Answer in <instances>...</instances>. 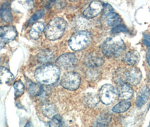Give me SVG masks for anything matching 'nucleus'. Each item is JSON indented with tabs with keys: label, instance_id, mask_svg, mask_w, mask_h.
Masks as SVG:
<instances>
[{
	"label": "nucleus",
	"instance_id": "23",
	"mask_svg": "<svg viewBox=\"0 0 150 127\" xmlns=\"http://www.w3.org/2000/svg\"><path fill=\"white\" fill-rule=\"evenodd\" d=\"M52 53L48 50H43L38 54V60L41 63H48L53 60Z\"/></svg>",
	"mask_w": 150,
	"mask_h": 127
},
{
	"label": "nucleus",
	"instance_id": "30",
	"mask_svg": "<svg viewBox=\"0 0 150 127\" xmlns=\"http://www.w3.org/2000/svg\"><path fill=\"white\" fill-rule=\"evenodd\" d=\"M7 42L3 38L0 36V50L3 49L4 46L6 45Z\"/></svg>",
	"mask_w": 150,
	"mask_h": 127
},
{
	"label": "nucleus",
	"instance_id": "11",
	"mask_svg": "<svg viewBox=\"0 0 150 127\" xmlns=\"http://www.w3.org/2000/svg\"><path fill=\"white\" fill-rule=\"evenodd\" d=\"M0 36L7 43L11 41L17 36V31L15 27L6 26L0 27Z\"/></svg>",
	"mask_w": 150,
	"mask_h": 127
},
{
	"label": "nucleus",
	"instance_id": "32",
	"mask_svg": "<svg viewBox=\"0 0 150 127\" xmlns=\"http://www.w3.org/2000/svg\"><path fill=\"white\" fill-rule=\"evenodd\" d=\"M69 1H72V2H74V1H78V0H68Z\"/></svg>",
	"mask_w": 150,
	"mask_h": 127
},
{
	"label": "nucleus",
	"instance_id": "10",
	"mask_svg": "<svg viewBox=\"0 0 150 127\" xmlns=\"http://www.w3.org/2000/svg\"><path fill=\"white\" fill-rule=\"evenodd\" d=\"M103 5L102 2L98 0H94L90 3L88 8L83 11V15L88 18L97 16L103 10Z\"/></svg>",
	"mask_w": 150,
	"mask_h": 127
},
{
	"label": "nucleus",
	"instance_id": "19",
	"mask_svg": "<svg viewBox=\"0 0 150 127\" xmlns=\"http://www.w3.org/2000/svg\"><path fill=\"white\" fill-rule=\"evenodd\" d=\"M99 100V96L93 93L87 94L84 98L85 104L90 107H94L96 106Z\"/></svg>",
	"mask_w": 150,
	"mask_h": 127
},
{
	"label": "nucleus",
	"instance_id": "24",
	"mask_svg": "<svg viewBox=\"0 0 150 127\" xmlns=\"http://www.w3.org/2000/svg\"><path fill=\"white\" fill-rule=\"evenodd\" d=\"M56 112L55 107L50 104L45 105L42 107V112L45 116L47 118L53 116Z\"/></svg>",
	"mask_w": 150,
	"mask_h": 127
},
{
	"label": "nucleus",
	"instance_id": "22",
	"mask_svg": "<svg viewBox=\"0 0 150 127\" xmlns=\"http://www.w3.org/2000/svg\"><path fill=\"white\" fill-rule=\"evenodd\" d=\"M28 91L31 95L33 96H38L41 94L43 92V88L39 84L31 82L28 87Z\"/></svg>",
	"mask_w": 150,
	"mask_h": 127
},
{
	"label": "nucleus",
	"instance_id": "5",
	"mask_svg": "<svg viewBox=\"0 0 150 127\" xmlns=\"http://www.w3.org/2000/svg\"><path fill=\"white\" fill-rule=\"evenodd\" d=\"M60 84L62 86L69 90L77 89L81 84V77L75 72H69L63 76Z\"/></svg>",
	"mask_w": 150,
	"mask_h": 127
},
{
	"label": "nucleus",
	"instance_id": "17",
	"mask_svg": "<svg viewBox=\"0 0 150 127\" xmlns=\"http://www.w3.org/2000/svg\"><path fill=\"white\" fill-rule=\"evenodd\" d=\"M104 63L103 59L96 55H90L85 59V64L88 67H96L100 66Z\"/></svg>",
	"mask_w": 150,
	"mask_h": 127
},
{
	"label": "nucleus",
	"instance_id": "16",
	"mask_svg": "<svg viewBox=\"0 0 150 127\" xmlns=\"http://www.w3.org/2000/svg\"><path fill=\"white\" fill-rule=\"evenodd\" d=\"M45 29V26L43 23H35L32 26L30 32V38L34 40H37L39 37L41 33Z\"/></svg>",
	"mask_w": 150,
	"mask_h": 127
},
{
	"label": "nucleus",
	"instance_id": "29",
	"mask_svg": "<svg viewBox=\"0 0 150 127\" xmlns=\"http://www.w3.org/2000/svg\"><path fill=\"white\" fill-rule=\"evenodd\" d=\"M143 44L150 49V36L147 34L143 35Z\"/></svg>",
	"mask_w": 150,
	"mask_h": 127
},
{
	"label": "nucleus",
	"instance_id": "27",
	"mask_svg": "<svg viewBox=\"0 0 150 127\" xmlns=\"http://www.w3.org/2000/svg\"><path fill=\"white\" fill-rule=\"evenodd\" d=\"M45 13V11L44 10H41L36 11L33 15L30 18V20L28 22V24H30L37 21L39 19L41 18Z\"/></svg>",
	"mask_w": 150,
	"mask_h": 127
},
{
	"label": "nucleus",
	"instance_id": "21",
	"mask_svg": "<svg viewBox=\"0 0 150 127\" xmlns=\"http://www.w3.org/2000/svg\"><path fill=\"white\" fill-rule=\"evenodd\" d=\"M131 104L128 101H123L115 105L112 109L113 112L122 113L125 112L130 107Z\"/></svg>",
	"mask_w": 150,
	"mask_h": 127
},
{
	"label": "nucleus",
	"instance_id": "33",
	"mask_svg": "<svg viewBox=\"0 0 150 127\" xmlns=\"http://www.w3.org/2000/svg\"><path fill=\"white\" fill-rule=\"evenodd\" d=\"M50 1L51 2H55L57 0H50Z\"/></svg>",
	"mask_w": 150,
	"mask_h": 127
},
{
	"label": "nucleus",
	"instance_id": "4",
	"mask_svg": "<svg viewBox=\"0 0 150 127\" xmlns=\"http://www.w3.org/2000/svg\"><path fill=\"white\" fill-rule=\"evenodd\" d=\"M91 41V36L89 32L83 31L74 34L68 41L70 48L74 51H80L86 48Z\"/></svg>",
	"mask_w": 150,
	"mask_h": 127
},
{
	"label": "nucleus",
	"instance_id": "8",
	"mask_svg": "<svg viewBox=\"0 0 150 127\" xmlns=\"http://www.w3.org/2000/svg\"><path fill=\"white\" fill-rule=\"evenodd\" d=\"M58 67L63 69H69L74 67L77 63V60L75 54L67 53L62 55L56 61Z\"/></svg>",
	"mask_w": 150,
	"mask_h": 127
},
{
	"label": "nucleus",
	"instance_id": "25",
	"mask_svg": "<svg viewBox=\"0 0 150 127\" xmlns=\"http://www.w3.org/2000/svg\"><path fill=\"white\" fill-rule=\"evenodd\" d=\"M50 127H62L63 126V120L59 115H54L49 122Z\"/></svg>",
	"mask_w": 150,
	"mask_h": 127
},
{
	"label": "nucleus",
	"instance_id": "1",
	"mask_svg": "<svg viewBox=\"0 0 150 127\" xmlns=\"http://www.w3.org/2000/svg\"><path fill=\"white\" fill-rule=\"evenodd\" d=\"M60 75V69L58 66L54 65H46L36 70L35 78L40 84L49 85L57 82Z\"/></svg>",
	"mask_w": 150,
	"mask_h": 127
},
{
	"label": "nucleus",
	"instance_id": "13",
	"mask_svg": "<svg viewBox=\"0 0 150 127\" xmlns=\"http://www.w3.org/2000/svg\"><path fill=\"white\" fill-rule=\"evenodd\" d=\"M14 79V76L6 68L0 67V84H10Z\"/></svg>",
	"mask_w": 150,
	"mask_h": 127
},
{
	"label": "nucleus",
	"instance_id": "26",
	"mask_svg": "<svg viewBox=\"0 0 150 127\" xmlns=\"http://www.w3.org/2000/svg\"><path fill=\"white\" fill-rule=\"evenodd\" d=\"M14 88L15 89V95L16 97H19L21 96L24 90V85L22 82L18 81L16 82L14 84Z\"/></svg>",
	"mask_w": 150,
	"mask_h": 127
},
{
	"label": "nucleus",
	"instance_id": "7",
	"mask_svg": "<svg viewBox=\"0 0 150 127\" xmlns=\"http://www.w3.org/2000/svg\"><path fill=\"white\" fill-rule=\"evenodd\" d=\"M123 76L124 82L133 86L139 84L142 77L141 70L136 67L129 68L124 73Z\"/></svg>",
	"mask_w": 150,
	"mask_h": 127
},
{
	"label": "nucleus",
	"instance_id": "18",
	"mask_svg": "<svg viewBox=\"0 0 150 127\" xmlns=\"http://www.w3.org/2000/svg\"><path fill=\"white\" fill-rule=\"evenodd\" d=\"M139 59V54L135 50H133L129 52L125 55L124 61L129 65H134L138 62Z\"/></svg>",
	"mask_w": 150,
	"mask_h": 127
},
{
	"label": "nucleus",
	"instance_id": "15",
	"mask_svg": "<svg viewBox=\"0 0 150 127\" xmlns=\"http://www.w3.org/2000/svg\"><path fill=\"white\" fill-rule=\"evenodd\" d=\"M107 17V24L109 27H115L119 25L122 21L120 15L111 11L106 15Z\"/></svg>",
	"mask_w": 150,
	"mask_h": 127
},
{
	"label": "nucleus",
	"instance_id": "9",
	"mask_svg": "<svg viewBox=\"0 0 150 127\" xmlns=\"http://www.w3.org/2000/svg\"><path fill=\"white\" fill-rule=\"evenodd\" d=\"M118 96L124 100L129 99L133 96V90L127 82L119 79L116 82Z\"/></svg>",
	"mask_w": 150,
	"mask_h": 127
},
{
	"label": "nucleus",
	"instance_id": "3",
	"mask_svg": "<svg viewBox=\"0 0 150 127\" xmlns=\"http://www.w3.org/2000/svg\"><path fill=\"white\" fill-rule=\"evenodd\" d=\"M66 21L60 18L52 20L44 29L45 36L50 40H57L62 37L66 28Z\"/></svg>",
	"mask_w": 150,
	"mask_h": 127
},
{
	"label": "nucleus",
	"instance_id": "28",
	"mask_svg": "<svg viewBox=\"0 0 150 127\" xmlns=\"http://www.w3.org/2000/svg\"><path fill=\"white\" fill-rule=\"evenodd\" d=\"M112 32L114 33H117L119 32H128V31L125 26L120 24L115 27H113Z\"/></svg>",
	"mask_w": 150,
	"mask_h": 127
},
{
	"label": "nucleus",
	"instance_id": "14",
	"mask_svg": "<svg viewBox=\"0 0 150 127\" xmlns=\"http://www.w3.org/2000/svg\"><path fill=\"white\" fill-rule=\"evenodd\" d=\"M0 15L2 20L5 22H11L13 19L10 5L8 3L4 4L0 9Z\"/></svg>",
	"mask_w": 150,
	"mask_h": 127
},
{
	"label": "nucleus",
	"instance_id": "2",
	"mask_svg": "<svg viewBox=\"0 0 150 127\" xmlns=\"http://www.w3.org/2000/svg\"><path fill=\"white\" fill-rule=\"evenodd\" d=\"M125 50V45L119 37L107 38L102 45V51L107 57H117Z\"/></svg>",
	"mask_w": 150,
	"mask_h": 127
},
{
	"label": "nucleus",
	"instance_id": "31",
	"mask_svg": "<svg viewBox=\"0 0 150 127\" xmlns=\"http://www.w3.org/2000/svg\"><path fill=\"white\" fill-rule=\"evenodd\" d=\"M146 59H147V63L149 64V65L150 66V53H147V55H146Z\"/></svg>",
	"mask_w": 150,
	"mask_h": 127
},
{
	"label": "nucleus",
	"instance_id": "6",
	"mask_svg": "<svg viewBox=\"0 0 150 127\" xmlns=\"http://www.w3.org/2000/svg\"><path fill=\"white\" fill-rule=\"evenodd\" d=\"M98 96L103 104L111 105L116 98V93L112 85L106 84L100 88Z\"/></svg>",
	"mask_w": 150,
	"mask_h": 127
},
{
	"label": "nucleus",
	"instance_id": "20",
	"mask_svg": "<svg viewBox=\"0 0 150 127\" xmlns=\"http://www.w3.org/2000/svg\"><path fill=\"white\" fill-rule=\"evenodd\" d=\"M112 116L110 114L106 112L103 113L98 118L97 120V126L98 127H105L111 121Z\"/></svg>",
	"mask_w": 150,
	"mask_h": 127
},
{
	"label": "nucleus",
	"instance_id": "34",
	"mask_svg": "<svg viewBox=\"0 0 150 127\" xmlns=\"http://www.w3.org/2000/svg\"></svg>",
	"mask_w": 150,
	"mask_h": 127
},
{
	"label": "nucleus",
	"instance_id": "12",
	"mask_svg": "<svg viewBox=\"0 0 150 127\" xmlns=\"http://www.w3.org/2000/svg\"><path fill=\"white\" fill-rule=\"evenodd\" d=\"M150 96V89L145 86L139 90L138 92L137 99H136V105L138 107H142L148 101Z\"/></svg>",
	"mask_w": 150,
	"mask_h": 127
}]
</instances>
